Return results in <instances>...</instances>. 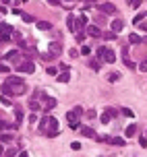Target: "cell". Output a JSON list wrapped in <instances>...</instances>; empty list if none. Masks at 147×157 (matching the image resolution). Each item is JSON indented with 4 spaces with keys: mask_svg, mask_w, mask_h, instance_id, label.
Returning <instances> with one entry per match:
<instances>
[{
    "mask_svg": "<svg viewBox=\"0 0 147 157\" xmlns=\"http://www.w3.org/2000/svg\"><path fill=\"white\" fill-rule=\"evenodd\" d=\"M104 37L108 39V41H112V39H116V33H114V31H106V33H104Z\"/></svg>",
    "mask_w": 147,
    "mask_h": 157,
    "instance_id": "f546056e",
    "label": "cell"
},
{
    "mask_svg": "<svg viewBox=\"0 0 147 157\" xmlns=\"http://www.w3.org/2000/svg\"><path fill=\"white\" fill-rule=\"evenodd\" d=\"M66 120H69V122H70V120H79V116H77V114H75L73 110H70L69 114H66Z\"/></svg>",
    "mask_w": 147,
    "mask_h": 157,
    "instance_id": "1f68e13d",
    "label": "cell"
},
{
    "mask_svg": "<svg viewBox=\"0 0 147 157\" xmlns=\"http://www.w3.org/2000/svg\"><path fill=\"white\" fill-rule=\"evenodd\" d=\"M21 17H23V21H25V23H33V17H31V15H27V13H23Z\"/></svg>",
    "mask_w": 147,
    "mask_h": 157,
    "instance_id": "d6a6232c",
    "label": "cell"
},
{
    "mask_svg": "<svg viewBox=\"0 0 147 157\" xmlns=\"http://www.w3.org/2000/svg\"><path fill=\"white\" fill-rule=\"evenodd\" d=\"M17 71L25 72V75H31V72H35V64L31 62V60H27V58H25L21 64H17Z\"/></svg>",
    "mask_w": 147,
    "mask_h": 157,
    "instance_id": "277c9868",
    "label": "cell"
},
{
    "mask_svg": "<svg viewBox=\"0 0 147 157\" xmlns=\"http://www.w3.org/2000/svg\"><path fill=\"white\" fill-rule=\"evenodd\" d=\"M108 143L110 145H116V147H124V145H126V141H124L122 136H110Z\"/></svg>",
    "mask_w": 147,
    "mask_h": 157,
    "instance_id": "7c38bea8",
    "label": "cell"
},
{
    "mask_svg": "<svg viewBox=\"0 0 147 157\" xmlns=\"http://www.w3.org/2000/svg\"><path fill=\"white\" fill-rule=\"evenodd\" d=\"M48 4H52V6H58V4H60V0H48Z\"/></svg>",
    "mask_w": 147,
    "mask_h": 157,
    "instance_id": "816d5d0a",
    "label": "cell"
},
{
    "mask_svg": "<svg viewBox=\"0 0 147 157\" xmlns=\"http://www.w3.org/2000/svg\"><path fill=\"white\" fill-rule=\"evenodd\" d=\"M143 44H147V37H143Z\"/></svg>",
    "mask_w": 147,
    "mask_h": 157,
    "instance_id": "9f6ffc18",
    "label": "cell"
},
{
    "mask_svg": "<svg viewBox=\"0 0 147 157\" xmlns=\"http://www.w3.org/2000/svg\"><path fill=\"white\" fill-rule=\"evenodd\" d=\"M10 33H13V27L8 23H0V41H8L10 39Z\"/></svg>",
    "mask_w": 147,
    "mask_h": 157,
    "instance_id": "5b68a950",
    "label": "cell"
},
{
    "mask_svg": "<svg viewBox=\"0 0 147 157\" xmlns=\"http://www.w3.org/2000/svg\"><path fill=\"white\" fill-rule=\"evenodd\" d=\"M137 68H139L141 72H147V60H141V62L137 64Z\"/></svg>",
    "mask_w": 147,
    "mask_h": 157,
    "instance_id": "83f0119b",
    "label": "cell"
},
{
    "mask_svg": "<svg viewBox=\"0 0 147 157\" xmlns=\"http://www.w3.org/2000/svg\"><path fill=\"white\" fill-rule=\"evenodd\" d=\"M81 54H85V56H89V54H91V50H89V46H83V48H81Z\"/></svg>",
    "mask_w": 147,
    "mask_h": 157,
    "instance_id": "f35d334b",
    "label": "cell"
},
{
    "mask_svg": "<svg viewBox=\"0 0 147 157\" xmlns=\"http://www.w3.org/2000/svg\"><path fill=\"white\" fill-rule=\"evenodd\" d=\"M29 110H31V112H38V110H39V103L35 101V99H31V101H29Z\"/></svg>",
    "mask_w": 147,
    "mask_h": 157,
    "instance_id": "484cf974",
    "label": "cell"
},
{
    "mask_svg": "<svg viewBox=\"0 0 147 157\" xmlns=\"http://www.w3.org/2000/svg\"><path fill=\"white\" fill-rule=\"evenodd\" d=\"M87 35H91V37H101V31L97 25H87Z\"/></svg>",
    "mask_w": 147,
    "mask_h": 157,
    "instance_id": "9c48e42d",
    "label": "cell"
},
{
    "mask_svg": "<svg viewBox=\"0 0 147 157\" xmlns=\"http://www.w3.org/2000/svg\"><path fill=\"white\" fill-rule=\"evenodd\" d=\"M64 2H70V0H64Z\"/></svg>",
    "mask_w": 147,
    "mask_h": 157,
    "instance_id": "680465c9",
    "label": "cell"
},
{
    "mask_svg": "<svg viewBox=\"0 0 147 157\" xmlns=\"http://www.w3.org/2000/svg\"><path fill=\"white\" fill-rule=\"evenodd\" d=\"M129 44H133V46H137V44H143V37H139L137 33H131V35H129Z\"/></svg>",
    "mask_w": 147,
    "mask_h": 157,
    "instance_id": "2e32d148",
    "label": "cell"
},
{
    "mask_svg": "<svg viewBox=\"0 0 147 157\" xmlns=\"http://www.w3.org/2000/svg\"><path fill=\"white\" fill-rule=\"evenodd\" d=\"M110 120H112V116H110L108 112H104V114H101V116H100V122H101V124H108Z\"/></svg>",
    "mask_w": 147,
    "mask_h": 157,
    "instance_id": "7402d4cb",
    "label": "cell"
},
{
    "mask_svg": "<svg viewBox=\"0 0 147 157\" xmlns=\"http://www.w3.org/2000/svg\"><path fill=\"white\" fill-rule=\"evenodd\" d=\"M56 78H58V83H69V81H70V72L69 71H62Z\"/></svg>",
    "mask_w": 147,
    "mask_h": 157,
    "instance_id": "9a60e30c",
    "label": "cell"
},
{
    "mask_svg": "<svg viewBox=\"0 0 147 157\" xmlns=\"http://www.w3.org/2000/svg\"><path fill=\"white\" fill-rule=\"evenodd\" d=\"M139 145L141 147H147V136H139Z\"/></svg>",
    "mask_w": 147,
    "mask_h": 157,
    "instance_id": "b9f144b4",
    "label": "cell"
},
{
    "mask_svg": "<svg viewBox=\"0 0 147 157\" xmlns=\"http://www.w3.org/2000/svg\"><path fill=\"white\" fill-rule=\"evenodd\" d=\"M4 60H8V62H13V64H21V62H23L19 50H10L8 54H4Z\"/></svg>",
    "mask_w": 147,
    "mask_h": 157,
    "instance_id": "8992f818",
    "label": "cell"
},
{
    "mask_svg": "<svg viewBox=\"0 0 147 157\" xmlns=\"http://www.w3.org/2000/svg\"><path fill=\"white\" fill-rule=\"evenodd\" d=\"M97 8H100V13H104V15H114V13H116V6H114L112 2H104V4H97Z\"/></svg>",
    "mask_w": 147,
    "mask_h": 157,
    "instance_id": "52a82bcc",
    "label": "cell"
},
{
    "mask_svg": "<svg viewBox=\"0 0 147 157\" xmlns=\"http://www.w3.org/2000/svg\"><path fill=\"white\" fill-rule=\"evenodd\" d=\"M4 155H6V157H15L17 151H15V149H6V151H4Z\"/></svg>",
    "mask_w": 147,
    "mask_h": 157,
    "instance_id": "8d00e7d4",
    "label": "cell"
},
{
    "mask_svg": "<svg viewBox=\"0 0 147 157\" xmlns=\"http://www.w3.org/2000/svg\"><path fill=\"white\" fill-rule=\"evenodd\" d=\"M39 130L46 134L48 139H56V136H58V120L52 118V116L42 118V122H39Z\"/></svg>",
    "mask_w": 147,
    "mask_h": 157,
    "instance_id": "6da1fadb",
    "label": "cell"
},
{
    "mask_svg": "<svg viewBox=\"0 0 147 157\" xmlns=\"http://www.w3.org/2000/svg\"><path fill=\"white\" fill-rule=\"evenodd\" d=\"M139 4H141V0H129V6L131 8H137Z\"/></svg>",
    "mask_w": 147,
    "mask_h": 157,
    "instance_id": "836d02e7",
    "label": "cell"
},
{
    "mask_svg": "<svg viewBox=\"0 0 147 157\" xmlns=\"http://www.w3.org/2000/svg\"><path fill=\"white\" fill-rule=\"evenodd\" d=\"M0 13H6V6H2V4H0Z\"/></svg>",
    "mask_w": 147,
    "mask_h": 157,
    "instance_id": "f5cc1de1",
    "label": "cell"
},
{
    "mask_svg": "<svg viewBox=\"0 0 147 157\" xmlns=\"http://www.w3.org/2000/svg\"><path fill=\"white\" fill-rule=\"evenodd\" d=\"M120 54H122V58H129V46H124L122 50H120Z\"/></svg>",
    "mask_w": 147,
    "mask_h": 157,
    "instance_id": "ab89813d",
    "label": "cell"
},
{
    "mask_svg": "<svg viewBox=\"0 0 147 157\" xmlns=\"http://www.w3.org/2000/svg\"><path fill=\"white\" fill-rule=\"evenodd\" d=\"M106 112H108L110 116L114 118V116H118V110H114V108H106Z\"/></svg>",
    "mask_w": 147,
    "mask_h": 157,
    "instance_id": "d590c367",
    "label": "cell"
},
{
    "mask_svg": "<svg viewBox=\"0 0 147 157\" xmlns=\"http://www.w3.org/2000/svg\"><path fill=\"white\" fill-rule=\"evenodd\" d=\"M85 25H87V17H79V19H77V27H79V29H83Z\"/></svg>",
    "mask_w": 147,
    "mask_h": 157,
    "instance_id": "d4e9b609",
    "label": "cell"
},
{
    "mask_svg": "<svg viewBox=\"0 0 147 157\" xmlns=\"http://www.w3.org/2000/svg\"><path fill=\"white\" fill-rule=\"evenodd\" d=\"M122 114H124V116H129V118H133V112L129 110V108H122Z\"/></svg>",
    "mask_w": 147,
    "mask_h": 157,
    "instance_id": "f6af8a7d",
    "label": "cell"
},
{
    "mask_svg": "<svg viewBox=\"0 0 147 157\" xmlns=\"http://www.w3.org/2000/svg\"><path fill=\"white\" fill-rule=\"evenodd\" d=\"M85 2H93V0H85Z\"/></svg>",
    "mask_w": 147,
    "mask_h": 157,
    "instance_id": "6f0895ef",
    "label": "cell"
},
{
    "mask_svg": "<svg viewBox=\"0 0 147 157\" xmlns=\"http://www.w3.org/2000/svg\"><path fill=\"white\" fill-rule=\"evenodd\" d=\"M122 29H124V21H120V19L112 21V31H114V33H120Z\"/></svg>",
    "mask_w": 147,
    "mask_h": 157,
    "instance_id": "4fadbf2b",
    "label": "cell"
},
{
    "mask_svg": "<svg viewBox=\"0 0 147 157\" xmlns=\"http://www.w3.org/2000/svg\"><path fill=\"white\" fill-rule=\"evenodd\" d=\"M145 13H139V15H135V19H133V23L135 25H139V23H143V19H145Z\"/></svg>",
    "mask_w": 147,
    "mask_h": 157,
    "instance_id": "603a6c76",
    "label": "cell"
},
{
    "mask_svg": "<svg viewBox=\"0 0 147 157\" xmlns=\"http://www.w3.org/2000/svg\"><path fill=\"white\" fill-rule=\"evenodd\" d=\"M0 89H2V93H4V95H10V97H13V95H25L29 87L25 85V83H23V85H6V83H2Z\"/></svg>",
    "mask_w": 147,
    "mask_h": 157,
    "instance_id": "7a4b0ae2",
    "label": "cell"
},
{
    "mask_svg": "<svg viewBox=\"0 0 147 157\" xmlns=\"http://www.w3.org/2000/svg\"><path fill=\"white\" fill-rule=\"evenodd\" d=\"M97 58H100L101 62H108V64H112L116 60V56H114V52H112L110 48H100V50H97Z\"/></svg>",
    "mask_w": 147,
    "mask_h": 157,
    "instance_id": "3957f363",
    "label": "cell"
},
{
    "mask_svg": "<svg viewBox=\"0 0 147 157\" xmlns=\"http://www.w3.org/2000/svg\"><path fill=\"white\" fill-rule=\"evenodd\" d=\"M4 155V147H2V145H0V157Z\"/></svg>",
    "mask_w": 147,
    "mask_h": 157,
    "instance_id": "db71d44e",
    "label": "cell"
},
{
    "mask_svg": "<svg viewBox=\"0 0 147 157\" xmlns=\"http://www.w3.org/2000/svg\"><path fill=\"white\" fill-rule=\"evenodd\" d=\"M81 134L83 136H95V130H93L91 126H81Z\"/></svg>",
    "mask_w": 147,
    "mask_h": 157,
    "instance_id": "e0dca14e",
    "label": "cell"
},
{
    "mask_svg": "<svg viewBox=\"0 0 147 157\" xmlns=\"http://www.w3.org/2000/svg\"><path fill=\"white\" fill-rule=\"evenodd\" d=\"M69 126L73 128V130H75V128H81V126H79V120H70V122H69Z\"/></svg>",
    "mask_w": 147,
    "mask_h": 157,
    "instance_id": "e575fe53",
    "label": "cell"
},
{
    "mask_svg": "<svg viewBox=\"0 0 147 157\" xmlns=\"http://www.w3.org/2000/svg\"><path fill=\"white\" fill-rule=\"evenodd\" d=\"M0 101H2V103H4V105H10V99H8V97H6V95H4V97H2V99H0Z\"/></svg>",
    "mask_w": 147,
    "mask_h": 157,
    "instance_id": "681fc988",
    "label": "cell"
},
{
    "mask_svg": "<svg viewBox=\"0 0 147 157\" xmlns=\"http://www.w3.org/2000/svg\"><path fill=\"white\" fill-rule=\"evenodd\" d=\"M15 118H17V124L23 122V112H21V108H15Z\"/></svg>",
    "mask_w": 147,
    "mask_h": 157,
    "instance_id": "ffe728a7",
    "label": "cell"
},
{
    "mask_svg": "<svg viewBox=\"0 0 147 157\" xmlns=\"http://www.w3.org/2000/svg\"><path fill=\"white\" fill-rule=\"evenodd\" d=\"M118 78H120V72H110L108 81H112V83H114V81H118Z\"/></svg>",
    "mask_w": 147,
    "mask_h": 157,
    "instance_id": "4dcf8cb0",
    "label": "cell"
},
{
    "mask_svg": "<svg viewBox=\"0 0 147 157\" xmlns=\"http://www.w3.org/2000/svg\"><path fill=\"white\" fill-rule=\"evenodd\" d=\"M73 112H75L77 116H81V114H83V108H81V105H77V108H73Z\"/></svg>",
    "mask_w": 147,
    "mask_h": 157,
    "instance_id": "ee69618b",
    "label": "cell"
},
{
    "mask_svg": "<svg viewBox=\"0 0 147 157\" xmlns=\"http://www.w3.org/2000/svg\"><path fill=\"white\" fill-rule=\"evenodd\" d=\"M70 147H73V149H75V151H79V149H81V143H79V141H75V143H73V145H70Z\"/></svg>",
    "mask_w": 147,
    "mask_h": 157,
    "instance_id": "c3c4849f",
    "label": "cell"
},
{
    "mask_svg": "<svg viewBox=\"0 0 147 157\" xmlns=\"http://www.w3.org/2000/svg\"><path fill=\"white\" fill-rule=\"evenodd\" d=\"M19 157H29V155H27V153H25V151H23V153H21V155H19Z\"/></svg>",
    "mask_w": 147,
    "mask_h": 157,
    "instance_id": "11a10c76",
    "label": "cell"
},
{
    "mask_svg": "<svg viewBox=\"0 0 147 157\" xmlns=\"http://www.w3.org/2000/svg\"><path fill=\"white\" fill-rule=\"evenodd\" d=\"M66 27H69V31H79V27H77V17L75 15H69V19H66Z\"/></svg>",
    "mask_w": 147,
    "mask_h": 157,
    "instance_id": "ba28073f",
    "label": "cell"
},
{
    "mask_svg": "<svg viewBox=\"0 0 147 157\" xmlns=\"http://www.w3.org/2000/svg\"><path fill=\"white\" fill-rule=\"evenodd\" d=\"M137 134V124H129L126 126V136H135Z\"/></svg>",
    "mask_w": 147,
    "mask_h": 157,
    "instance_id": "d6986e66",
    "label": "cell"
},
{
    "mask_svg": "<svg viewBox=\"0 0 147 157\" xmlns=\"http://www.w3.org/2000/svg\"><path fill=\"white\" fill-rule=\"evenodd\" d=\"M85 116L91 120V118H95V112H93V110H87V112H85Z\"/></svg>",
    "mask_w": 147,
    "mask_h": 157,
    "instance_id": "bcb514c9",
    "label": "cell"
},
{
    "mask_svg": "<svg viewBox=\"0 0 147 157\" xmlns=\"http://www.w3.org/2000/svg\"><path fill=\"white\" fill-rule=\"evenodd\" d=\"M56 105H58V101H56L54 97H46V103H44V112H50V110H54Z\"/></svg>",
    "mask_w": 147,
    "mask_h": 157,
    "instance_id": "8fae6325",
    "label": "cell"
},
{
    "mask_svg": "<svg viewBox=\"0 0 147 157\" xmlns=\"http://www.w3.org/2000/svg\"><path fill=\"white\" fill-rule=\"evenodd\" d=\"M50 52H52V54H60V44H50Z\"/></svg>",
    "mask_w": 147,
    "mask_h": 157,
    "instance_id": "cb8c5ba5",
    "label": "cell"
},
{
    "mask_svg": "<svg viewBox=\"0 0 147 157\" xmlns=\"http://www.w3.org/2000/svg\"><path fill=\"white\" fill-rule=\"evenodd\" d=\"M6 128H10V124L4 122V120H0V130H6Z\"/></svg>",
    "mask_w": 147,
    "mask_h": 157,
    "instance_id": "74e56055",
    "label": "cell"
},
{
    "mask_svg": "<svg viewBox=\"0 0 147 157\" xmlns=\"http://www.w3.org/2000/svg\"><path fill=\"white\" fill-rule=\"evenodd\" d=\"M69 56H70V58H77V56H79V52H77V50H70V52H69Z\"/></svg>",
    "mask_w": 147,
    "mask_h": 157,
    "instance_id": "f907efd6",
    "label": "cell"
},
{
    "mask_svg": "<svg viewBox=\"0 0 147 157\" xmlns=\"http://www.w3.org/2000/svg\"><path fill=\"white\" fill-rule=\"evenodd\" d=\"M75 39H77L79 44H83V41H85V33H83V31H77V35H75Z\"/></svg>",
    "mask_w": 147,
    "mask_h": 157,
    "instance_id": "f1b7e54d",
    "label": "cell"
},
{
    "mask_svg": "<svg viewBox=\"0 0 147 157\" xmlns=\"http://www.w3.org/2000/svg\"><path fill=\"white\" fill-rule=\"evenodd\" d=\"M122 62H124V66H126V68H131V71L137 68V64L133 62V60H129V58H122Z\"/></svg>",
    "mask_w": 147,
    "mask_h": 157,
    "instance_id": "44dd1931",
    "label": "cell"
},
{
    "mask_svg": "<svg viewBox=\"0 0 147 157\" xmlns=\"http://www.w3.org/2000/svg\"><path fill=\"white\" fill-rule=\"evenodd\" d=\"M38 29H42V31H50L52 29V23H48V21H38Z\"/></svg>",
    "mask_w": 147,
    "mask_h": 157,
    "instance_id": "ac0fdd59",
    "label": "cell"
},
{
    "mask_svg": "<svg viewBox=\"0 0 147 157\" xmlns=\"http://www.w3.org/2000/svg\"><path fill=\"white\" fill-rule=\"evenodd\" d=\"M0 72H10V68H8V64H2V62H0Z\"/></svg>",
    "mask_w": 147,
    "mask_h": 157,
    "instance_id": "60d3db41",
    "label": "cell"
},
{
    "mask_svg": "<svg viewBox=\"0 0 147 157\" xmlns=\"http://www.w3.org/2000/svg\"><path fill=\"white\" fill-rule=\"evenodd\" d=\"M87 64H89V68H91V71H100V68H101V60L97 58V56H95V58H89Z\"/></svg>",
    "mask_w": 147,
    "mask_h": 157,
    "instance_id": "30bf717a",
    "label": "cell"
},
{
    "mask_svg": "<svg viewBox=\"0 0 147 157\" xmlns=\"http://www.w3.org/2000/svg\"><path fill=\"white\" fill-rule=\"evenodd\" d=\"M6 85H23L25 81L21 77H6V81H4Z\"/></svg>",
    "mask_w": 147,
    "mask_h": 157,
    "instance_id": "5bb4252c",
    "label": "cell"
},
{
    "mask_svg": "<svg viewBox=\"0 0 147 157\" xmlns=\"http://www.w3.org/2000/svg\"><path fill=\"white\" fill-rule=\"evenodd\" d=\"M13 141V134H0V143H10Z\"/></svg>",
    "mask_w": 147,
    "mask_h": 157,
    "instance_id": "4316f807",
    "label": "cell"
},
{
    "mask_svg": "<svg viewBox=\"0 0 147 157\" xmlns=\"http://www.w3.org/2000/svg\"><path fill=\"white\" fill-rule=\"evenodd\" d=\"M145 136H147V132H145Z\"/></svg>",
    "mask_w": 147,
    "mask_h": 157,
    "instance_id": "91938a15",
    "label": "cell"
},
{
    "mask_svg": "<svg viewBox=\"0 0 147 157\" xmlns=\"http://www.w3.org/2000/svg\"><path fill=\"white\" fill-rule=\"evenodd\" d=\"M56 72H58L56 66H50V68H48V75H52V77H56Z\"/></svg>",
    "mask_w": 147,
    "mask_h": 157,
    "instance_id": "7bdbcfd3",
    "label": "cell"
},
{
    "mask_svg": "<svg viewBox=\"0 0 147 157\" xmlns=\"http://www.w3.org/2000/svg\"><path fill=\"white\" fill-rule=\"evenodd\" d=\"M139 29H141V31H145V33H147V21H143V23H139Z\"/></svg>",
    "mask_w": 147,
    "mask_h": 157,
    "instance_id": "7dc6e473",
    "label": "cell"
}]
</instances>
